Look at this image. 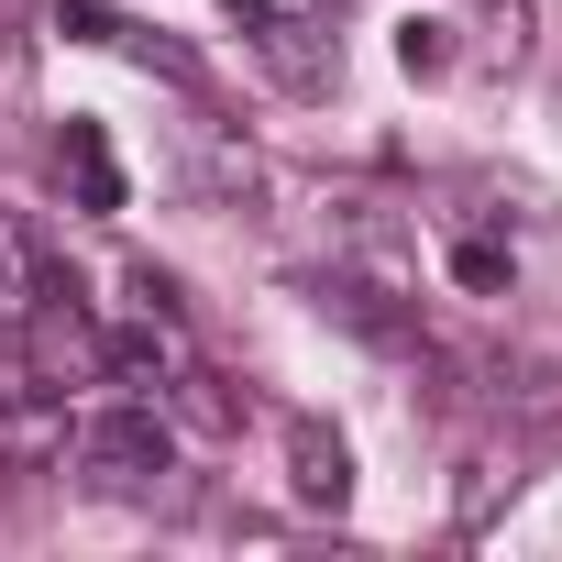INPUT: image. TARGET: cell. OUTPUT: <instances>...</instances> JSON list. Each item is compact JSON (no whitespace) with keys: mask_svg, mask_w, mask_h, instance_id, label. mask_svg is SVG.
<instances>
[{"mask_svg":"<svg viewBox=\"0 0 562 562\" xmlns=\"http://www.w3.org/2000/svg\"><path fill=\"white\" fill-rule=\"evenodd\" d=\"M67 463H78L100 496H155V485L177 474V430H166V408H155V397H111V408H89V419H78Z\"/></svg>","mask_w":562,"mask_h":562,"instance_id":"obj_1","label":"cell"},{"mask_svg":"<svg viewBox=\"0 0 562 562\" xmlns=\"http://www.w3.org/2000/svg\"><path fill=\"white\" fill-rule=\"evenodd\" d=\"M12 342H23L34 386H111V331L78 310V276H45V299L12 321Z\"/></svg>","mask_w":562,"mask_h":562,"instance_id":"obj_2","label":"cell"},{"mask_svg":"<svg viewBox=\"0 0 562 562\" xmlns=\"http://www.w3.org/2000/svg\"><path fill=\"white\" fill-rule=\"evenodd\" d=\"M67 441H78L67 386H12L0 397V474H45V463H67Z\"/></svg>","mask_w":562,"mask_h":562,"instance_id":"obj_3","label":"cell"},{"mask_svg":"<svg viewBox=\"0 0 562 562\" xmlns=\"http://www.w3.org/2000/svg\"><path fill=\"white\" fill-rule=\"evenodd\" d=\"M288 485H299L310 518H342V507H353V452H342V430L288 419Z\"/></svg>","mask_w":562,"mask_h":562,"instance_id":"obj_4","label":"cell"},{"mask_svg":"<svg viewBox=\"0 0 562 562\" xmlns=\"http://www.w3.org/2000/svg\"><path fill=\"white\" fill-rule=\"evenodd\" d=\"M56 177L78 188V210H89V221H111V210H122V166H111V133H100V122H67V133H56Z\"/></svg>","mask_w":562,"mask_h":562,"instance_id":"obj_5","label":"cell"},{"mask_svg":"<svg viewBox=\"0 0 562 562\" xmlns=\"http://www.w3.org/2000/svg\"><path fill=\"white\" fill-rule=\"evenodd\" d=\"M45 276H56V254L34 243V221L0 210V321H23V310L45 299Z\"/></svg>","mask_w":562,"mask_h":562,"instance_id":"obj_6","label":"cell"},{"mask_svg":"<svg viewBox=\"0 0 562 562\" xmlns=\"http://www.w3.org/2000/svg\"><path fill=\"white\" fill-rule=\"evenodd\" d=\"M452 288H463V299H507V288H518V254H507V243H485V232H474V243H452Z\"/></svg>","mask_w":562,"mask_h":562,"instance_id":"obj_7","label":"cell"},{"mask_svg":"<svg viewBox=\"0 0 562 562\" xmlns=\"http://www.w3.org/2000/svg\"><path fill=\"white\" fill-rule=\"evenodd\" d=\"M265 56L288 67L299 89H331V56H321V45H310V23H288V12H265Z\"/></svg>","mask_w":562,"mask_h":562,"instance_id":"obj_8","label":"cell"},{"mask_svg":"<svg viewBox=\"0 0 562 562\" xmlns=\"http://www.w3.org/2000/svg\"><path fill=\"white\" fill-rule=\"evenodd\" d=\"M397 67H408V78H452V23H441V12H408V23H397Z\"/></svg>","mask_w":562,"mask_h":562,"instance_id":"obj_9","label":"cell"},{"mask_svg":"<svg viewBox=\"0 0 562 562\" xmlns=\"http://www.w3.org/2000/svg\"><path fill=\"white\" fill-rule=\"evenodd\" d=\"M56 34H67V45H111V56H122V34H133V23H122V12H100V0H56Z\"/></svg>","mask_w":562,"mask_h":562,"instance_id":"obj_10","label":"cell"},{"mask_svg":"<svg viewBox=\"0 0 562 562\" xmlns=\"http://www.w3.org/2000/svg\"><path fill=\"white\" fill-rule=\"evenodd\" d=\"M485 45H496L507 67L529 56V0H485Z\"/></svg>","mask_w":562,"mask_h":562,"instance_id":"obj_11","label":"cell"},{"mask_svg":"<svg viewBox=\"0 0 562 562\" xmlns=\"http://www.w3.org/2000/svg\"><path fill=\"white\" fill-rule=\"evenodd\" d=\"M507 386H518V408H562V364H507Z\"/></svg>","mask_w":562,"mask_h":562,"instance_id":"obj_12","label":"cell"},{"mask_svg":"<svg viewBox=\"0 0 562 562\" xmlns=\"http://www.w3.org/2000/svg\"><path fill=\"white\" fill-rule=\"evenodd\" d=\"M221 12H243V23H265V12H276V0H221Z\"/></svg>","mask_w":562,"mask_h":562,"instance_id":"obj_13","label":"cell"}]
</instances>
